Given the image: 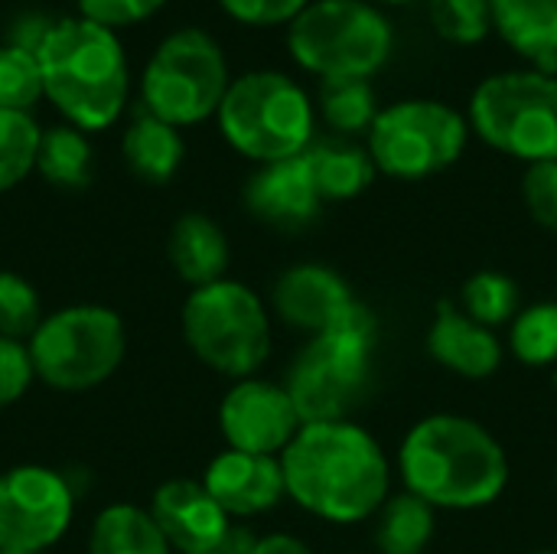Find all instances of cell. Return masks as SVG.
I'll use <instances>...</instances> for the list:
<instances>
[{"mask_svg":"<svg viewBox=\"0 0 557 554\" xmlns=\"http://www.w3.org/2000/svg\"><path fill=\"white\" fill-rule=\"evenodd\" d=\"M428 353L434 362L463 379H490L503 366V343L490 327L470 320L450 300H441L428 330Z\"/></svg>","mask_w":557,"mask_h":554,"instance_id":"obj_18","label":"cell"},{"mask_svg":"<svg viewBox=\"0 0 557 554\" xmlns=\"http://www.w3.org/2000/svg\"><path fill=\"white\" fill-rule=\"evenodd\" d=\"M493 29L539 72L557 75V0H490Z\"/></svg>","mask_w":557,"mask_h":554,"instance_id":"obj_19","label":"cell"},{"mask_svg":"<svg viewBox=\"0 0 557 554\" xmlns=\"http://www.w3.org/2000/svg\"><path fill=\"white\" fill-rule=\"evenodd\" d=\"M166 0H78V16L117 29V26H131L140 23L147 16H153Z\"/></svg>","mask_w":557,"mask_h":554,"instance_id":"obj_36","label":"cell"},{"mask_svg":"<svg viewBox=\"0 0 557 554\" xmlns=\"http://www.w3.org/2000/svg\"><path fill=\"white\" fill-rule=\"evenodd\" d=\"M42 323V304L36 287L13 274V271H0V336L3 340H29Z\"/></svg>","mask_w":557,"mask_h":554,"instance_id":"obj_32","label":"cell"},{"mask_svg":"<svg viewBox=\"0 0 557 554\" xmlns=\"http://www.w3.org/2000/svg\"><path fill=\"white\" fill-rule=\"evenodd\" d=\"M313 101L284 72L258 69L235 78L219 104L225 140L248 160L277 163L313 144Z\"/></svg>","mask_w":557,"mask_h":554,"instance_id":"obj_5","label":"cell"},{"mask_svg":"<svg viewBox=\"0 0 557 554\" xmlns=\"http://www.w3.org/2000/svg\"><path fill=\"white\" fill-rule=\"evenodd\" d=\"M0 554H33V552H0Z\"/></svg>","mask_w":557,"mask_h":554,"instance_id":"obj_40","label":"cell"},{"mask_svg":"<svg viewBox=\"0 0 557 554\" xmlns=\"http://www.w3.org/2000/svg\"><path fill=\"white\" fill-rule=\"evenodd\" d=\"M274 313L304 333L320 336L336 323V317L356 300L349 284L326 264H297L284 271L271 291Z\"/></svg>","mask_w":557,"mask_h":554,"instance_id":"obj_16","label":"cell"},{"mask_svg":"<svg viewBox=\"0 0 557 554\" xmlns=\"http://www.w3.org/2000/svg\"><path fill=\"white\" fill-rule=\"evenodd\" d=\"M36 173L59 189H85L91 183V144L85 140V131L72 124L42 131Z\"/></svg>","mask_w":557,"mask_h":554,"instance_id":"obj_26","label":"cell"},{"mask_svg":"<svg viewBox=\"0 0 557 554\" xmlns=\"http://www.w3.org/2000/svg\"><path fill=\"white\" fill-rule=\"evenodd\" d=\"M39 124L23 111H0V193L20 186L36 170Z\"/></svg>","mask_w":557,"mask_h":554,"instance_id":"obj_27","label":"cell"},{"mask_svg":"<svg viewBox=\"0 0 557 554\" xmlns=\"http://www.w3.org/2000/svg\"><path fill=\"white\" fill-rule=\"evenodd\" d=\"M428 20L441 39L457 46H473L493 29L490 0H428Z\"/></svg>","mask_w":557,"mask_h":554,"instance_id":"obj_30","label":"cell"},{"mask_svg":"<svg viewBox=\"0 0 557 554\" xmlns=\"http://www.w3.org/2000/svg\"><path fill=\"white\" fill-rule=\"evenodd\" d=\"M26 349L39 382L59 392H88L121 369L127 333L114 310L78 304L42 317Z\"/></svg>","mask_w":557,"mask_h":554,"instance_id":"obj_7","label":"cell"},{"mask_svg":"<svg viewBox=\"0 0 557 554\" xmlns=\"http://www.w3.org/2000/svg\"><path fill=\"white\" fill-rule=\"evenodd\" d=\"M522 199H525L529 216L542 229L557 232V160L529 163L522 176Z\"/></svg>","mask_w":557,"mask_h":554,"instance_id":"obj_33","label":"cell"},{"mask_svg":"<svg viewBox=\"0 0 557 554\" xmlns=\"http://www.w3.org/2000/svg\"><path fill=\"white\" fill-rule=\"evenodd\" d=\"M52 16L46 13H20L13 23H10V33H7V46H16V49H26V52H39V46L46 42L49 29H52Z\"/></svg>","mask_w":557,"mask_h":554,"instance_id":"obj_37","label":"cell"},{"mask_svg":"<svg viewBox=\"0 0 557 554\" xmlns=\"http://www.w3.org/2000/svg\"><path fill=\"white\" fill-rule=\"evenodd\" d=\"M42 72L36 52L16 49V46H0V111H23L42 98Z\"/></svg>","mask_w":557,"mask_h":554,"instance_id":"obj_31","label":"cell"},{"mask_svg":"<svg viewBox=\"0 0 557 554\" xmlns=\"http://www.w3.org/2000/svg\"><path fill=\"white\" fill-rule=\"evenodd\" d=\"M72 483L36 464L0 473V552L42 554L72 526Z\"/></svg>","mask_w":557,"mask_h":554,"instance_id":"obj_12","label":"cell"},{"mask_svg":"<svg viewBox=\"0 0 557 554\" xmlns=\"http://www.w3.org/2000/svg\"><path fill=\"white\" fill-rule=\"evenodd\" d=\"M245 206L255 219L277 229H300L317 219L323 199L310 176V167L300 157L261 163V170L245 186Z\"/></svg>","mask_w":557,"mask_h":554,"instance_id":"obj_17","label":"cell"},{"mask_svg":"<svg viewBox=\"0 0 557 554\" xmlns=\"http://www.w3.org/2000/svg\"><path fill=\"white\" fill-rule=\"evenodd\" d=\"M366 3H375V7H379V3H388V7H398V3H414V0H366Z\"/></svg>","mask_w":557,"mask_h":554,"instance_id":"obj_39","label":"cell"},{"mask_svg":"<svg viewBox=\"0 0 557 554\" xmlns=\"http://www.w3.org/2000/svg\"><path fill=\"white\" fill-rule=\"evenodd\" d=\"M470 121L444 101L408 98L379 111L369 131L375 170L395 180H424L454 167L467 147Z\"/></svg>","mask_w":557,"mask_h":554,"instance_id":"obj_11","label":"cell"},{"mask_svg":"<svg viewBox=\"0 0 557 554\" xmlns=\"http://www.w3.org/2000/svg\"><path fill=\"white\" fill-rule=\"evenodd\" d=\"M294 62L326 78H372L395 49L392 20L366 0H310L287 26Z\"/></svg>","mask_w":557,"mask_h":554,"instance_id":"obj_6","label":"cell"},{"mask_svg":"<svg viewBox=\"0 0 557 554\" xmlns=\"http://www.w3.org/2000/svg\"><path fill=\"white\" fill-rule=\"evenodd\" d=\"M183 336L199 362L232 379H251L271 356L264 304L251 287L225 278L186 297Z\"/></svg>","mask_w":557,"mask_h":554,"instance_id":"obj_8","label":"cell"},{"mask_svg":"<svg viewBox=\"0 0 557 554\" xmlns=\"http://www.w3.org/2000/svg\"><path fill=\"white\" fill-rule=\"evenodd\" d=\"M317 108L326 121V127L336 137L369 134L379 118V98L372 88V78H326L320 82Z\"/></svg>","mask_w":557,"mask_h":554,"instance_id":"obj_25","label":"cell"},{"mask_svg":"<svg viewBox=\"0 0 557 554\" xmlns=\"http://www.w3.org/2000/svg\"><path fill=\"white\" fill-rule=\"evenodd\" d=\"M473 131L499 153L525 163L557 160V75L499 72L470 98Z\"/></svg>","mask_w":557,"mask_h":554,"instance_id":"obj_10","label":"cell"},{"mask_svg":"<svg viewBox=\"0 0 557 554\" xmlns=\"http://www.w3.org/2000/svg\"><path fill=\"white\" fill-rule=\"evenodd\" d=\"M532 554H557V552H532Z\"/></svg>","mask_w":557,"mask_h":554,"instance_id":"obj_41","label":"cell"},{"mask_svg":"<svg viewBox=\"0 0 557 554\" xmlns=\"http://www.w3.org/2000/svg\"><path fill=\"white\" fill-rule=\"evenodd\" d=\"M228 85L232 78L222 46L206 29L186 26L170 33L150 56L140 78V98L144 111L153 118L173 127H189L219 114Z\"/></svg>","mask_w":557,"mask_h":554,"instance_id":"obj_9","label":"cell"},{"mask_svg":"<svg viewBox=\"0 0 557 554\" xmlns=\"http://www.w3.org/2000/svg\"><path fill=\"white\" fill-rule=\"evenodd\" d=\"M460 310L490 330L512 323L516 310H519V287L512 278H506L499 271H480L463 284V307Z\"/></svg>","mask_w":557,"mask_h":554,"instance_id":"obj_28","label":"cell"},{"mask_svg":"<svg viewBox=\"0 0 557 554\" xmlns=\"http://www.w3.org/2000/svg\"><path fill=\"white\" fill-rule=\"evenodd\" d=\"M251 554H313L300 539L294 535H268V539H258Z\"/></svg>","mask_w":557,"mask_h":554,"instance_id":"obj_38","label":"cell"},{"mask_svg":"<svg viewBox=\"0 0 557 554\" xmlns=\"http://www.w3.org/2000/svg\"><path fill=\"white\" fill-rule=\"evenodd\" d=\"M88 554H173L150 509L114 503L101 509L88 532Z\"/></svg>","mask_w":557,"mask_h":554,"instance_id":"obj_23","label":"cell"},{"mask_svg":"<svg viewBox=\"0 0 557 554\" xmlns=\"http://www.w3.org/2000/svg\"><path fill=\"white\" fill-rule=\"evenodd\" d=\"M219 428L232 451L277 457L304 428L284 385L238 379L219 405Z\"/></svg>","mask_w":557,"mask_h":554,"instance_id":"obj_13","label":"cell"},{"mask_svg":"<svg viewBox=\"0 0 557 554\" xmlns=\"http://www.w3.org/2000/svg\"><path fill=\"white\" fill-rule=\"evenodd\" d=\"M307 3L310 0H219V7L245 26H290Z\"/></svg>","mask_w":557,"mask_h":554,"instance_id":"obj_35","label":"cell"},{"mask_svg":"<svg viewBox=\"0 0 557 554\" xmlns=\"http://www.w3.org/2000/svg\"><path fill=\"white\" fill-rule=\"evenodd\" d=\"M408 493L434 509H483L509 483L499 441L473 418L431 415L418 421L398 454Z\"/></svg>","mask_w":557,"mask_h":554,"instance_id":"obj_2","label":"cell"},{"mask_svg":"<svg viewBox=\"0 0 557 554\" xmlns=\"http://www.w3.org/2000/svg\"><path fill=\"white\" fill-rule=\"evenodd\" d=\"M150 516L176 554H215L232 519L196 480H166L150 503Z\"/></svg>","mask_w":557,"mask_h":554,"instance_id":"obj_14","label":"cell"},{"mask_svg":"<svg viewBox=\"0 0 557 554\" xmlns=\"http://www.w3.org/2000/svg\"><path fill=\"white\" fill-rule=\"evenodd\" d=\"M379 323L372 310L352 300L330 330L313 336L287 372V395L304 424L349 421L372 385Z\"/></svg>","mask_w":557,"mask_h":554,"instance_id":"obj_4","label":"cell"},{"mask_svg":"<svg viewBox=\"0 0 557 554\" xmlns=\"http://www.w3.org/2000/svg\"><path fill=\"white\" fill-rule=\"evenodd\" d=\"M121 153L137 180L150 186H163L176 176L186 147H183L180 127L153 118L150 111H140L124 131Z\"/></svg>","mask_w":557,"mask_h":554,"instance_id":"obj_22","label":"cell"},{"mask_svg":"<svg viewBox=\"0 0 557 554\" xmlns=\"http://www.w3.org/2000/svg\"><path fill=\"white\" fill-rule=\"evenodd\" d=\"M287 496L326 522L372 519L388 500V460L379 441L352 421L304 424L281 454Z\"/></svg>","mask_w":557,"mask_h":554,"instance_id":"obj_1","label":"cell"},{"mask_svg":"<svg viewBox=\"0 0 557 554\" xmlns=\"http://www.w3.org/2000/svg\"><path fill=\"white\" fill-rule=\"evenodd\" d=\"M509 346L525 366L557 362V304H535L516 313L509 330Z\"/></svg>","mask_w":557,"mask_h":554,"instance_id":"obj_29","label":"cell"},{"mask_svg":"<svg viewBox=\"0 0 557 554\" xmlns=\"http://www.w3.org/2000/svg\"><path fill=\"white\" fill-rule=\"evenodd\" d=\"M36 59L46 98L72 127L101 131L121 118L131 72L114 29L85 16H62L52 23Z\"/></svg>","mask_w":557,"mask_h":554,"instance_id":"obj_3","label":"cell"},{"mask_svg":"<svg viewBox=\"0 0 557 554\" xmlns=\"http://www.w3.org/2000/svg\"><path fill=\"white\" fill-rule=\"evenodd\" d=\"M33 379H36V372H33L26 343L0 336V411L10 408L13 402H20Z\"/></svg>","mask_w":557,"mask_h":554,"instance_id":"obj_34","label":"cell"},{"mask_svg":"<svg viewBox=\"0 0 557 554\" xmlns=\"http://www.w3.org/2000/svg\"><path fill=\"white\" fill-rule=\"evenodd\" d=\"M304 160L323 202L356 199L375 180V160L369 147H359L349 137H313V144L304 150Z\"/></svg>","mask_w":557,"mask_h":554,"instance_id":"obj_21","label":"cell"},{"mask_svg":"<svg viewBox=\"0 0 557 554\" xmlns=\"http://www.w3.org/2000/svg\"><path fill=\"white\" fill-rule=\"evenodd\" d=\"M434 539V506L414 493L388 496L375 513V545L382 554H424Z\"/></svg>","mask_w":557,"mask_h":554,"instance_id":"obj_24","label":"cell"},{"mask_svg":"<svg viewBox=\"0 0 557 554\" xmlns=\"http://www.w3.org/2000/svg\"><path fill=\"white\" fill-rule=\"evenodd\" d=\"M202 487L209 496L222 506L228 519H251L281 503L287 493L281 457H261L245 451H225L219 454L202 477Z\"/></svg>","mask_w":557,"mask_h":554,"instance_id":"obj_15","label":"cell"},{"mask_svg":"<svg viewBox=\"0 0 557 554\" xmlns=\"http://www.w3.org/2000/svg\"><path fill=\"white\" fill-rule=\"evenodd\" d=\"M166 255L173 271L196 287L215 284L225 278L228 268V238L219 229V222H212L202 212H186L173 222L170 238H166Z\"/></svg>","mask_w":557,"mask_h":554,"instance_id":"obj_20","label":"cell"}]
</instances>
